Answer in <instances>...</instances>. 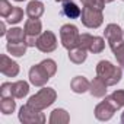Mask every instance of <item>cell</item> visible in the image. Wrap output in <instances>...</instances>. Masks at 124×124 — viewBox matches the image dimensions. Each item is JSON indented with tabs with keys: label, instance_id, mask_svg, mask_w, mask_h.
Instances as JSON below:
<instances>
[{
	"label": "cell",
	"instance_id": "cell-1",
	"mask_svg": "<svg viewBox=\"0 0 124 124\" xmlns=\"http://www.w3.org/2000/svg\"><path fill=\"white\" fill-rule=\"evenodd\" d=\"M96 76H99L108 86H112L121 80L123 70L118 66H114L111 61L102 60L96 64Z\"/></svg>",
	"mask_w": 124,
	"mask_h": 124
},
{
	"label": "cell",
	"instance_id": "cell-2",
	"mask_svg": "<svg viewBox=\"0 0 124 124\" xmlns=\"http://www.w3.org/2000/svg\"><path fill=\"white\" fill-rule=\"evenodd\" d=\"M55 99H57V93L53 88H42L41 91H38L35 95H32L28 99V105L42 111L48 108L50 105H53Z\"/></svg>",
	"mask_w": 124,
	"mask_h": 124
},
{
	"label": "cell",
	"instance_id": "cell-3",
	"mask_svg": "<svg viewBox=\"0 0 124 124\" xmlns=\"http://www.w3.org/2000/svg\"><path fill=\"white\" fill-rule=\"evenodd\" d=\"M60 39L66 50H72V48L78 47L79 41H80V34H79L78 26H75L72 23L63 25L60 29Z\"/></svg>",
	"mask_w": 124,
	"mask_h": 124
},
{
	"label": "cell",
	"instance_id": "cell-4",
	"mask_svg": "<svg viewBox=\"0 0 124 124\" xmlns=\"http://www.w3.org/2000/svg\"><path fill=\"white\" fill-rule=\"evenodd\" d=\"M19 120L23 124H41L45 123V115L41 112V109H37L26 104L19 109Z\"/></svg>",
	"mask_w": 124,
	"mask_h": 124
},
{
	"label": "cell",
	"instance_id": "cell-5",
	"mask_svg": "<svg viewBox=\"0 0 124 124\" xmlns=\"http://www.w3.org/2000/svg\"><path fill=\"white\" fill-rule=\"evenodd\" d=\"M80 18H82V23H83L86 28H91V29L99 28V26L102 25V22H104L102 10L92 9V8H86V6H83Z\"/></svg>",
	"mask_w": 124,
	"mask_h": 124
},
{
	"label": "cell",
	"instance_id": "cell-6",
	"mask_svg": "<svg viewBox=\"0 0 124 124\" xmlns=\"http://www.w3.org/2000/svg\"><path fill=\"white\" fill-rule=\"evenodd\" d=\"M25 42L28 47H37V41H38V37L41 35V29H42V25L38 19H28L26 23H25Z\"/></svg>",
	"mask_w": 124,
	"mask_h": 124
},
{
	"label": "cell",
	"instance_id": "cell-7",
	"mask_svg": "<svg viewBox=\"0 0 124 124\" xmlns=\"http://www.w3.org/2000/svg\"><path fill=\"white\" fill-rule=\"evenodd\" d=\"M79 45L83 47V48H86L88 51H91L93 54H99L105 48V41L101 37H92L91 34H82Z\"/></svg>",
	"mask_w": 124,
	"mask_h": 124
},
{
	"label": "cell",
	"instance_id": "cell-8",
	"mask_svg": "<svg viewBox=\"0 0 124 124\" xmlns=\"http://www.w3.org/2000/svg\"><path fill=\"white\" fill-rule=\"evenodd\" d=\"M37 48L42 53H51L57 48V38L51 31H44L38 37Z\"/></svg>",
	"mask_w": 124,
	"mask_h": 124
},
{
	"label": "cell",
	"instance_id": "cell-9",
	"mask_svg": "<svg viewBox=\"0 0 124 124\" xmlns=\"http://www.w3.org/2000/svg\"><path fill=\"white\" fill-rule=\"evenodd\" d=\"M104 35H105V39H107V42H108L111 50H114L117 45H120L123 42V31L115 23L107 25V28L104 31Z\"/></svg>",
	"mask_w": 124,
	"mask_h": 124
},
{
	"label": "cell",
	"instance_id": "cell-10",
	"mask_svg": "<svg viewBox=\"0 0 124 124\" xmlns=\"http://www.w3.org/2000/svg\"><path fill=\"white\" fill-rule=\"evenodd\" d=\"M50 78H51V76H50L48 72L41 66V63H39V64H35V66H32V67L29 69V82H31L34 86H38V88L44 86V85L48 82Z\"/></svg>",
	"mask_w": 124,
	"mask_h": 124
},
{
	"label": "cell",
	"instance_id": "cell-11",
	"mask_svg": "<svg viewBox=\"0 0 124 124\" xmlns=\"http://www.w3.org/2000/svg\"><path fill=\"white\" fill-rule=\"evenodd\" d=\"M0 72L8 78H15L19 73V64L8 55H0Z\"/></svg>",
	"mask_w": 124,
	"mask_h": 124
},
{
	"label": "cell",
	"instance_id": "cell-12",
	"mask_svg": "<svg viewBox=\"0 0 124 124\" xmlns=\"http://www.w3.org/2000/svg\"><path fill=\"white\" fill-rule=\"evenodd\" d=\"M117 109L112 107V104H109L107 99L99 102L96 107H95V117L99 120V121H108L109 118H112L114 112Z\"/></svg>",
	"mask_w": 124,
	"mask_h": 124
},
{
	"label": "cell",
	"instance_id": "cell-13",
	"mask_svg": "<svg viewBox=\"0 0 124 124\" xmlns=\"http://www.w3.org/2000/svg\"><path fill=\"white\" fill-rule=\"evenodd\" d=\"M107 86H108V85H107L99 76H96V78L91 82L89 92H91V95L95 96V98H104L105 93H107Z\"/></svg>",
	"mask_w": 124,
	"mask_h": 124
},
{
	"label": "cell",
	"instance_id": "cell-14",
	"mask_svg": "<svg viewBox=\"0 0 124 124\" xmlns=\"http://www.w3.org/2000/svg\"><path fill=\"white\" fill-rule=\"evenodd\" d=\"M89 86H91V82L85 76H76L70 82V88L75 93H85L89 91Z\"/></svg>",
	"mask_w": 124,
	"mask_h": 124
},
{
	"label": "cell",
	"instance_id": "cell-15",
	"mask_svg": "<svg viewBox=\"0 0 124 124\" xmlns=\"http://www.w3.org/2000/svg\"><path fill=\"white\" fill-rule=\"evenodd\" d=\"M86 53H88L86 48L78 45V47L69 50V60L72 61V63H75V64H82L83 61L86 60V57H88Z\"/></svg>",
	"mask_w": 124,
	"mask_h": 124
},
{
	"label": "cell",
	"instance_id": "cell-16",
	"mask_svg": "<svg viewBox=\"0 0 124 124\" xmlns=\"http://www.w3.org/2000/svg\"><path fill=\"white\" fill-rule=\"evenodd\" d=\"M69 121H70L69 112L63 108H55L50 115V123L51 124H67Z\"/></svg>",
	"mask_w": 124,
	"mask_h": 124
},
{
	"label": "cell",
	"instance_id": "cell-17",
	"mask_svg": "<svg viewBox=\"0 0 124 124\" xmlns=\"http://www.w3.org/2000/svg\"><path fill=\"white\" fill-rule=\"evenodd\" d=\"M6 48H8V51H9L12 55H15V57H22V55H25L28 45H26L25 41H13V42H9V41H8Z\"/></svg>",
	"mask_w": 124,
	"mask_h": 124
},
{
	"label": "cell",
	"instance_id": "cell-18",
	"mask_svg": "<svg viewBox=\"0 0 124 124\" xmlns=\"http://www.w3.org/2000/svg\"><path fill=\"white\" fill-rule=\"evenodd\" d=\"M61 13H63L66 18H69V19H76V18H80L82 10H80V8H79L78 5H75L73 2H67V3H63Z\"/></svg>",
	"mask_w": 124,
	"mask_h": 124
},
{
	"label": "cell",
	"instance_id": "cell-19",
	"mask_svg": "<svg viewBox=\"0 0 124 124\" xmlns=\"http://www.w3.org/2000/svg\"><path fill=\"white\" fill-rule=\"evenodd\" d=\"M42 13H44V5L39 2V0H32V2L28 3V6H26V15L29 18L38 19Z\"/></svg>",
	"mask_w": 124,
	"mask_h": 124
},
{
	"label": "cell",
	"instance_id": "cell-20",
	"mask_svg": "<svg viewBox=\"0 0 124 124\" xmlns=\"http://www.w3.org/2000/svg\"><path fill=\"white\" fill-rule=\"evenodd\" d=\"M28 92H29V85H28V82H25V80H18V82L12 83V96L21 99V98L26 96Z\"/></svg>",
	"mask_w": 124,
	"mask_h": 124
},
{
	"label": "cell",
	"instance_id": "cell-21",
	"mask_svg": "<svg viewBox=\"0 0 124 124\" xmlns=\"http://www.w3.org/2000/svg\"><path fill=\"white\" fill-rule=\"evenodd\" d=\"M105 99H107L109 104H112V107H114L115 109H120V108L124 107V91H123V89L115 91V92H112L109 96H105Z\"/></svg>",
	"mask_w": 124,
	"mask_h": 124
},
{
	"label": "cell",
	"instance_id": "cell-22",
	"mask_svg": "<svg viewBox=\"0 0 124 124\" xmlns=\"http://www.w3.org/2000/svg\"><path fill=\"white\" fill-rule=\"evenodd\" d=\"M15 96H2V101H0V111H2L5 115H9L15 111L16 108V102L13 99Z\"/></svg>",
	"mask_w": 124,
	"mask_h": 124
},
{
	"label": "cell",
	"instance_id": "cell-23",
	"mask_svg": "<svg viewBox=\"0 0 124 124\" xmlns=\"http://www.w3.org/2000/svg\"><path fill=\"white\" fill-rule=\"evenodd\" d=\"M6 38L9 42L13 41H25V29L21 28H12L6 32Z\"/></svg>",
	"mask_w": 124,
	"mask_h": 124
},
{
	"label": "cell",
	"instance_id": "cell-24",
	"mask_svg": "<svg viewBox=\"0 0 124 124\" xmlns=\"http://www.w3.org/2000/svg\"><path fill=\"white\" fill-rule=\"evenodd\" d=\"M22 19H23V10H22L21 8H18V6H13V10H12L10 15L6 18V21H8L10 25H13V23H19Z\"/></svg>",
	"mask_w": 124,
	"mask_h": 124
},
{
	"label": "cell",
	"instance_id": "cell-25",
	"mask_svg": "<svg viewBox=\"0 0 124 124\" xmlns=\"http://www.w3.org/2000/svg\"><path fill=\"white\" fill-rule=\"evenodd\" d=\"M41 66L48 72V75L53 78L54 75H55V72H57V63L54 60H51V58H47V60H42L41 61Z\"/></svg>",
	"mask_w": 124,
	"mask_h": 124
},
{
	"label": "cell",
	"instance_id": "cell-26",
	"mask_svg": "<svg viewBox=\"0 0 124 124\" xmlns=\"http://www.w3.org/2000/svg\"><path fill=\"white\" fill-rule=\"evenodd\" d=\"M82 5L86 6V8H92V9H98V10H102L105 8V2L104 0H80Z\"/></svg>",
	"mask_w": 124,
	"mask_h": 124
},
{
	"label": "cell",
	"instance_id": "cell-27",
	"mask_svg": "<svg viewBox=\"0 0 124 124\" xmlns=\"http://www.w3.org/2000/svg\"><path fill=\"white\" fill-rule=\"evenodd\" d=\"M112 53H114V55H115V58L118 61V64L124 69V42H121L120 45H117L112 50Z\"/></svg>",
	"mask_w": 124,
	"mask_h": 124
},
{
	"label": "cell",
	"instance_id": "cell-28",
	"mask_svg": "<svg viewBox=\"0 0 124 124\" xmlns=\"http://www.w3.org/2000/svg\"><path fill=\"white\" fill-rule=\"evenodd\" d=\"M12 10H13V6L8 2V0H0V16L8 18Z\"/></svg>",
	"mask_w": 124,
	"mask_h": 124
},
{
	"label": "cell",
	"instance_id": "cell-29",
	"mask_svg": "<svg viewBox=\"0 0 124 124\" xmlns=\"http://www.w3.org/2000/svg\"><path fill=\"white\" fill-rule=\"evenodd\" d=\"M0 95L2 96H12V83L10 82H5L0 88Z\"/></svg>",
	"mask_w": 124,
	"mask_h": 124
},
{
	"label": "cell",
	"instance_id": "cell-30",
	"mask_svg": "<svg viewBox=\"0 0 124 124\" xmlns=\"http://www.w3.org/2000/svg\"><path fill=\"white\" fill-rule=\"evenodd\" d=\"M6 25H5V22H0V35H6Z\"/></svg>",
	"mask_w": 124,
	"mask_h": 124
},
{
	"label": "cell",
	"instance_id": "cell-31",
	"mask_svg": "<svg viewBox=\"0 0 124 124\" xmlns=\"http://www.w3.org/2000/svg\"><path fill=\"white\" fill-rule=\"evenodd\" d=\"M57 3H67V2H72V0H55Z\"/></svg>",
	"mask_w": 124,
	"mask_h": 124
},
{
	"label": "cell",
	"instance_id": "cell-32",
	"mask_svg": "<svg viewBox=\"0 0 124 124\" xmlns=\"http://www.w3.org/2000/svg\"><path fill=\"white\" fill-rule=\"evenodd\" d=\"M121 123H124V111H123V114H121Z\"/></svg>",
	"mask_w": 124,
	"mask_h": 124
},
{
	"label": "cell",
	"instance_id": "cell-33",
	"mask_svg": "<svg viewBox=\"0 0 124 124\" xmlns=\"http://www.w3.org/2000/svg\"><path fill=\"white\" fill-rule=\"evenodd\" d=\"M105 3H111V2H114V0H104Z\"/></svg>",
	"mask_w": 124,
	"mask_h": 124
},
{
	"label": "cell",
	"instance_id": "cell-34",
	"mask_svg": "<svg viewBox=\"0 0 124 124\" xmlns=\"http://www.w3.org/2000/svg\"><path fill=\"white\" fill-rule=\"evenodd\" d=\"M15 2H23V0H15Z\"/></svg>",
	"mask_w": 124,
	"mask_h": 124
},
{
	"label": "cell",
	"instance_id": "cell-35",
	"mask_svg": "<svg viewBox=\"0 0 124 124\" xmlns=\"http://www.w3.org/2000/svg\"><path fill=\"white\" fill-rule=\"evenodd\" d=\"M123 2H124V0H123Z\"/></svg>",
	"mask_w": 124,
	"mask_h": 124
}]
</instances>
